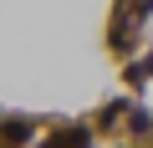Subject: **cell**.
<instances>
[{
    "mask_svg": "<svg viewBox=\"0 0 153 148\" xmlns=\"http://www.w3.org/2000/svg\"><path fill=\"white\" fill-rule=\"evenodd\" d=\"M123 77H128V87H138V82H148V77H153V56H143V61H133V66L123 71Z\"/></svg>",
    "mask_w": 153,
    "mask_h": 148,
    "instance_id": "1",
    "label": "cell"
},
{
    "mask_svg": "<svg viewBox=\"0 0 153 148\" xmlns=\"http://www.w3.org/2000/svg\"><path fill=\"white\" fill-rule=\"evenodd\" d=\"M0 138H5V143H26V138H31V123H26V118H10Z\"/></svg>",
    "mask_w": 153,
    "mask_h": 148,
    "instance_id": "2",
    "label": "cell"
},
{
    "mask_svg": "<svg viewBox=\"0 0 153 148\" xmlns=\"http://www.w3.org/2000/svg\"><path fill=\"white\" fill-rule=\"evenodd\" d=\"M123 112H128V97H117V102H107V107L97 112V123H102V128H112V123H117Z\"/></svg>",
    "mask_w": 153,
    "mask_h": 148,
    "instance_id": "3",
    "label": "cell"
},
{
    "mask_svg": "<svg viewBox=\"0 0 153 148\" xmlns=\"http://www.w3.org/2000/svg\"><path fill=\"white\" fill-rule=\"evenodd\" d=\"M0 133H5V118H0Z\"/></svg>",
    "mask_w": 153,
    "mask_h": 148,
    "instance_id": "4",
    "label": "cell"
}]
</instances>
